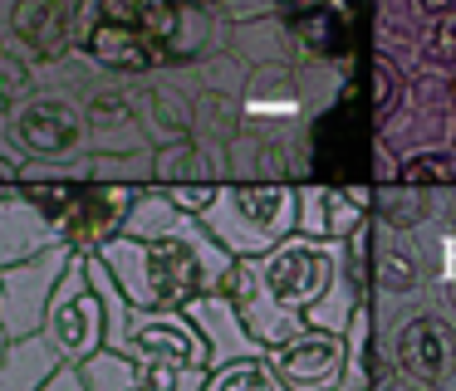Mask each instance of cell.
Listing matches in <instances>:
<instances>
[{"instance_id":"6da1fadb","label":"cell","mask_w":456,"mask_h":391,"mask_svg":"<svg viewBox=\"0 0 456 391\" xmlns=\"http://www.w3.org/2000/svg\"><path fill=\"white\" fill-rule=\"evenodd\" d=\"M344 274V254L338 240H309V235H289L270 254L256 259H236L226 274V299L240 308L246 328L256 332L260 347H280L295 332H305V313L334 289Z\"/></svg>"},{"instance_id":"7a4b0ae2","label":"cell","mask_w":456,"mask_h":391,"mask_svg":"<svg viewBox=\"0 0 456 391\" xmlns=\"http://www.w3.org/2000/svg\"><path fill=\"white\" fill-rule=\"evenodd\" d=\"M118 289L128 293L133 308H187L201 293H221L236 254L221 250L207 235V225L191 215L177 230L138 240V235H118L99 250Z\"/></svg>"},{"instance_id":"3957f363","label":"cell","mask_w":456,"mask_h":391,"mask_svg":"<svg viewBox=\"0 0 456 391\" xmlns=\"http://www.w3.org/2000/svg\"><path fill=\"white\" fill-rule=\"evenodd\" d=\"M5 137H11V147L25 162H74V156L89 152L79 59L69 54L60 68L40 74V88L5 113Z\"/></svg>"},{"instance_id":"277c9868","label":"cell","mask_w":456,"mask_h":391,"mask_svg":"<svg viewBox=\"0 0 456 391\" xmlns=\"http://www.w3.org/2000/svg\"><path fill=\"white\" fill-rule=\"evenodd\" d=\"M207 235L236 259H256L299 235V186L289 181H221L216 201L197 215Z\"/></svg>"},{"instance_id":"5b68a950","label":"cell","mask_w":456,"mask_h":391,"mask_svg":"<svg viewBox=\"0 0 456 391\" xmlns=\"http://www.w3.org/2000/svg\"><path fill=\"white\" fill-rule=\"evenodd\" d=\"M74 186L79 181H35L0 201V269L60 250Z\"/></svg>"},{"instance_id":"8992f818","label":"cell","mask_w":456,"mask_h":391,"mask_svg":"<svg viewBox=\"0 0 456 391\" xmlns=\"http://www.w3.org/2000/svg\"><path fill=\"white\" fill-rule=\"evenodd\" d=\"M79 15L84 0H0V44L50 74L79 44Z\"/></svg>"},{"instance_id":"52a82bcc","label":"cell","mask_w":456,"mask_h":391,"mask_svg":"<svg viewBox=\"0 0 456 391\" xmlns=\"http://www.w3.org/2000/svg\"><path fill=\"white\" fill-rule=\"evenodd\" d=\"M45 338L69 367H84L94 352L109 347V313H103L99 289L89 283V254H74V264L64 269L45 313Z\"/></svg>"},{"instance_id":"ba28073f","label":"cell","mask_w":456,"mask_h":391,"mask_svg":"<svg viewBox=\"0 0 456 391\" xmlns=\"http://www.w3.org/2000/svg\"><path fill=\"white\" fill-rule=\"evenodd\" d=\"M79 93L89 117V152H152L138 113V78H109L79 59Z\"/></svg>"},{"instance_id":"9c48e42d","label":"cell","mask_w":456,"mask_h":391,"mask_svg":"<svg viewBox=\"0 0 456 391\" xmlns=\"http://www.w3.org/2000/svg\"><path fill=\"white\" fill-rule=\"evenodd\" d=\"M393 362L403 367V377H412L417 387L446 391L456 381V323L436 308L407 313L383 332Z\"/></svg>"},{"instance_id":"30bf717a","label":"cell","mask_w":456,"mask_h":391,"mask_svg":"<svg viewBox=\"0 0 456 391\" xmlns=\"http://www.w3.org/2000/svg\"><path fill=\"white\" fill-rule=\"evenodd\" d=\"M74 54L109 78H148L158 68H167L162 49L148 35L118 25V20H103L89 0H84V15H79V44H74Z\"/></svg>"},{"instance_id":"8fae6325","label":"cell","mask_w":456,"mask_h":391,"mask_svg":"<svg viewBox=\"0 0 456 391\" xmlns=\"http://www.w3.org/2000/svg\"><path fill=\"white\" fill-rule=\"evenodd\" d=\"M133 362L142 367H197V371H211V352H207V338L197 332V323L187 318L182 308H133V323H128V342H123Z\"/></svg>"},{"instance_id":"7c38bea8","label":"cell","mask_w":456,"mask_h":391,"mask_svg":"<svg viewBox=\"0 0 456 391\" xmlns=\"http://www.w3.org/2000/svg\"><path fill=\"white\" fill-rule=\"evenodd\" d=\"M69 264H74V250L60 244V250L35 254V259L15 264V269H0V308H5L11 338L45 332V313H50V299H54V289H60Z\"/></svg>"},{"instance_id":"4fadbf2b","label":"cell","mask_w":456,"mask_h":391,"mask_svg":"<svg viewBox=\"0 0 456 391\" xmlns=\"http://www.w3.org/2000/svg\"><path fill=\"white\" fill-rule=\"evenodd\" d=\"M138 191L142 186H123V181H79L69 215H64V244L74 254H99L109 240L123 235Z\"/></svg>"},{"instance_id":"5bb4252c","label":"cell","mask_w":456,"mask_h":391,"mask_svg":"<svg viewBox=\"0 0 456 391\" xmlns=\"http://www.w3.org/2000/svg\"><path fill=\"white\" fill-rule=\"evenodd\" d=\"M270 362L285 377L289 391H324L338 387L348 371V332H324V328H305L289 342L270 347Z\"/></svg>"},{"instance_id":"9a60e30c","label":"cell","mask_w":456,"mask_h":391,"mask_svg":"<svg viewBox=\"0 0 456 391\" xmlns=\"http://www.w3.org/2000/svg\"><path fill=\"white\" fill-rule=\"evenodd\" d=\"M138 113L152 147L182 142L197 132V108H191V88L182 84V68H158V74L138 78Z\"/></svg>"},{"instance_id":"2e32d148","label":"cell","mask_w":456,"mask_h":391,"mask_svg":"<svg viewBox=\"0 0 456 391\" xmlns=\"http://www.w3.org/2000/svg\"><path fill=\"white\" fill-rule=\"evenodd\" d=\"M182 313H187V318L197 323V332L207 338L211 367H226V362H240V357H265L270 352V347L256 342V332L246 328L240 308L226 299V293H201V299H191Z\"/></svg>"},{"instance_id":"e0dca14e","label":"cell","mask_w":456,"mask_h":391,"mask_svg":"<svg viewBox=\"0 0 456 391\" xmlns=\"http://www.w3.org/2000/svg\"><path fill=\"white\" fill-rule=\"evenodd\" d=\"M250 132H285L289 117H299V78L285 64H260L240 88Z\"/></svg>"},{"instance_id":"ac0fdd59","label":"cell","mask_w":456,"mask_h":391,"mask_svg":"<svg viewBox=\"0 0 456 391\" xmlns=\"http://www.w3.org/2000/svg\"><path fill=\"white\" fill-rule=\"evenodd\" d=\"M373 283L383 299H412L427 283V259L412 230H387L373 225Z\"/></svg>"},{"instance_id":"d6986e66","label":"cell","mask_w":456,"mask_h":391,"mask_svg":"<svg viewBox=\"0 0 456 391\" xmlns=\"http://www.w3.org/2000/svg\"><path fill=\"white\" fill-rule=\"evenodd\" d=\"M201 181H226V147H211L201 137L152 147V186H201Z\"/></svg>"},{"instance_id":"ffe728a7","label":"cell","mask_w":456,"mask_h":391,"mask_svg":"<svg viewBox=\"0 0 456 391\" xmlns=\"http://www.w3.org/2000/svg\"><path fill=\"white\" fill-rule=\"evenodd\" d=\"M54 371H60V352L50 347L45 332L15 338L5 347V357H0V391H40Z\"/></svg>"},{"instance_id":"44dd1931","label":"cell","mask_w":456,"mask_h":391,"mask_svg":"<svg viewBox=\"0 0 456 391\" xmlns=\"http://www.w3.org/2000/svg\"><path fill=\"white\" fill-rule=\"evenodd\" d=\"M182 220H191L187 211H182L177 201H172L162 186H142L138 191V201H133V211H128V225H123V235H138V240H152V235H167V230H177Z\"/></svg>"},{"instance_id":"7402d4cb","label":"cell","mask_w":456,"mask_h":391,"mask_svg":"<svg viewBox=\"0 0 456 391\" xmlns=\"http://www.w3.org/2000/svg\"><path fill=\"white\" fill-rule=\"evenodd\" d=\"M201 391H289V387L265 352V357H240V362H226V367H211Z\"/></svg>"},{"instance_id":"603a6c76","label":"cell","mask_w":456,"mask_h":391,"mask_svg":"<svg viewBox=\"0 0 456 391\" xmlns=\"http://www.w3.org/2000/svg\"><path fill=\"white\" fill-rule=\"evenodd\" d=\"M84 381H89V391H142V367L128 357V352H94L89 362H84Z\"/></svg>"},{"instance_id":"cb8c5ba5","label":"cell","mask_w":456,"mask_h":391,"mask_svg":"<svg viewBox=\"0 0 456 391\" xmlns=\"http://www.w3.org/2000/svg\"><path fill=\"white\" fill-rule=\"evenodd\" d=\"M407 103V78L403 68L393 64L387 54H373V123L383 127L387 117H397Z\"/></svg>"},{"instance_id":"d4e9b609","label":"cell","mask_w":456,"mask_h":391,"mask_svg":"<svg viewBox=\"0 0 456 391\" xmlns=\"http://www.w3.org/2000/svg\"><path fill=\"white\" fill-rule=\"evenodd\" d=\"M40 88V68L35 64H25L15 49H5L0 44V117L11 113L15 103H25V98Z\"/></svg>"},{"instance_id":"484cf974","label":"cell","mask_w":456,"mask_h":391,"mask_svg":"<svg viewBox=\"0 0 456 391\" xmlns=\"http://www.w3.org/2000/svg\"><path fill=\"white\" fill-rule=\"evenodd\" d=\"M427 215H432V201L412 196V186L407 191H378V225H387V230H417Z\"/></svg>"},{"instance_id":"4316f807","label":"cell","mask_w":456,"mask_h":391,"mask_svg":"<svg viewBox=\"0 0 456 391\" xmlns=\"http://www.w3.org/2000/svg\"><path fill=\"white\" fill-rule=\"evenodd\" d=\"M397 181L403 186H442V181H456V162L452 152H442V147H427V152H412V162L397 166Z\"/></svg>"},{"instance_id":"83f0119b","label":"cell","mask_w":456,"mask_h":391,"mask_svg":"<svg viewBox=\"0 0 456 391\" xmlns=\"http://www.w3.org/2000/svg\"><path fill=\"white\" fill-rule=\"evenodd\" d=\"M299 235H309V240H334V215H329L324 186H299Z\"/></svg>"},{"instance_id":"f1b7e54d","label":"cell","mask_w":456,"mask_h":391,"mask_svg":"<svg viewBox=\"0 0 456 391\" xmlns=\"http://www.w3.org/2000/svg\"><path fill=\"white\" fill-rule=\"evenodd\" d=\"M422 59H427V64H456V10H446L442 20H432V25H427Z\"/></svg>"},{"instance_id":"f546056e","label":"cell","mask_w":456,"mask_h":391,"mask_svg":"<svg viewBox=\"0 0 456 391\" xmlns=\"http://www.w3.org/2000/svg\"><path fill=\"white\" fill-rule=\"evenodd\" d=\"M436 289H442L446 313L456 318V230L436 235Z\"/></svg>"},{"instance_id":"4dcf8cb0","label":"cell","mask_w":456,"mask_h":391,"mask_svg":"<svg viewBox=\"0 0 456 391\" xmlns=\"http://www.w3.org/2000/svg\"><path fill=\"white\" fill-rule=\"evenodd\" d=\"M20 172H25V156L11 147V137H5V117H0V196L20 191Z\"/></svg>"},{"instance_id":"1f68e13d","label":"cell","mask_w":456,"mask_h":391,"mask_svg":"<svg viewBox=\"0 0 456 391\" xmlns=\"http://www.w3.org/2000/svg\"><path fill=\"white\" fill-rule=\"evenodd\" d=\"M40 391H89V381H84L79 367H69V362H60V371H54L50 381H45Z\"/></svg>"},{"instance_id":"d6a6232c","label":"cell","mask_w":456,"mask_h":391,"mask_svg":"<svg viewBox=\"0 0 456 391\" xmlns=\"http://www.w3.org/2000/svg\"><path fill=\"white\" fill-rule=\"evenodd\" d=\"M446 5H452V0H407V10H412L417 20H427V25H432V20H442Z\"/></svg>"},{"instance_id":"836d02e7","label":"cell","mask_w":456,"mask_h":391,"mask_svg":"<svg viewBox=\"0 0 456 391\" xmlns=\"http://www.w3.org/2000/svg\"><path fill=\"white\" fill-rule=\"evenodd\" d=\"M11 342L15 338H11V328H5V308H0V357H5V347H11Z\"/></svg>"},{"instance_id":"e575fe53","label":"cell","mask_w":456,"mask_h":391,"mask_svg":"<svg viewBox=\"0 0 456 391\" xmlns=\"http://www.w3.org/2000/svg\"><path fill=\"white\" fill-rule=\"evenodd\" d=\"M393 391H432V387H417V381H412V377H407V381H397V387H393Z\"/></svg>"},{"instance_id":"d590c367","label":"cell","mask_w":456,"mask_h":391,"mask_svg":"<svg viewBox=\"0 0 456 391\" xmlns=\"http://www.w3.org/2000/svg\"><path fill=\"white\" fill-rule=\"evenodd\" d=\"M191 5H226V0H191Z\"/></svg>"}]
</instances>
